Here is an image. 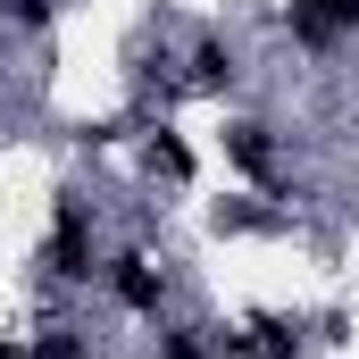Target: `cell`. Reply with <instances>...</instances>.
Returning <instances> with one entry per match:
<instances>
[{
	"instance_id": "1",
	"label": "cell",
	"mask_w": 359,
	"mask_h": 359,
	"mask_svg": "<svg viewBox=\"0 0 359 359\" xmlns=\"http://www.w3.org/2000/svg\"><path fill=\"white\" fill-rule=\"evenodd\" d=\"M100 284H109V301H117L126 318H159V309H168V268H151V251L100 259Z\"/></svg>"
},
{
	"instance_id": "2",
	"label": "cell",
	"mask_w": 359,
	"mask_h": 359,
	"mask_svg": "<svg viewBox=\"0 0 359 359\" xmlns=\"http://www.w3.org/2000/svg\"><path fill=\"white\" fill-rule=\"evenodd\" d=\"M50 276L59 284H92L100 259H92V209L84 201H59V226H50Z\"/></svg>"
},
{
	"instance_id": "3",
	"label": "cell",
	"mask_w": 359,
	"mask_h": 359,
	"mask_svg": "<svg viewBox=\"0 0 359 359\" xmlns=\"http://www.w3.org/2000/svg\"><path fill=\"white\" fill-rule=\"evenodd\" d=\"M284 34L309 42V50H326V42L359 34V0H292V8H284Z\"/></svg>"
},
{
	"instance_id": "4",
	"label": "cell",
	"mask_w": 359,
	"mask_h": 359,
	"mask_svg": "<svg viewBox=\"0 0 359 359\" xmlns=\"http://www.w3.org/2000/svg\"><path fill=\"white\" fill-rule=\"evenodd\" d=\"M234 76H243V67H234V42H226V34H201V42L184 50V84L192 92H226Z\"/></svg>"
},
{
	"instance_id": "5",
	"label": "cell",
	"mask_w": 359,
	"mask_h": 359,
	"mask_svg": "<svg viewBox=\"0 0 359 359\" xmlns=\"http://www.w3.org/2000/svg\"><path fill=\"white\" fill-rule=\"evenodd\" d=\"M226 159L243 168L251 184H268L276 176V134L259 126V117H243V126H226Z\"/></svg>"
},
{
	"instance_id": "6",
	"label": "cell",
	"mask_w": 359,
	"mask_h": 359,
	"mask_svg": "<svg viewBox=\"0 0 359 359\" xmlns=\"http://www.w3.org/2000/svg\"><path fill=\"white\" fill-rule=\"evenodd\" d=\"M159 359H217V351H209V334H192V326H159Z\"/></svg>"
},
{
	"instance_id": "7",
	"label": "cell",
	"mask_w": 359,
	"mask_h": 359,
	"mask_svg": "<svg viewBox=\"0 0 359 359\" xmlns=\"http://www.w3.org/2000/svg\"><path fill=\"white\" fill-rule=\"evenodd\" d=\"M59 17V0H0V25H25V34H42Z\"/></svg>"
},
{
	"instance_id": "8",
	"label": "cell",
	"mask_w": 359,
	"mask_h": 359,
	"mask_svg": "<svg viewBox=\"0 0 359 359\" xmlns=\"http://www.w3.org/2000/svg\"><path fill=\"white\" fill-rule=\"evenodd\" d=\"M151 159H159V168H168V176H184V168H192V151H184L176 134H168V142H151Z\"/></svg>"
}]
</instances>
